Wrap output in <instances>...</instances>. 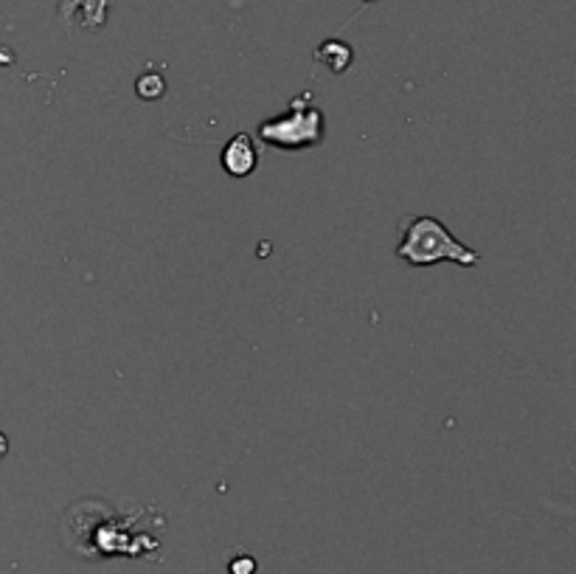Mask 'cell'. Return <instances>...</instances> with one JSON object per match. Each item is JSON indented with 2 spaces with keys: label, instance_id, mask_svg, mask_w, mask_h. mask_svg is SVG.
Segmentation results:
<instances>
[{
  "label": "cell",
  "instance_id": "cell-1",
  "mask_svg": "<svg viewBox=\"0 0 576 574\" xmlns=\"http://www.w3.org/2000/svg\"><path fill=\"white\" fill-rule=\"evenodd\" d=\"M397 256L413 268H431L436 263L475 268L481 263L478 251L466 248L461 240H456L439 217H405Z\"/></svg>",
  "mask_w": 576,
  "mask_h": 574
},
{
  "label": "cell",
  "instance_id": "cell-2",
  "mask_svg": "<svg viewBox=\"0 0 576 574\" xmlns=\"http://www.w3.org/2000/svg\"><path fill=\"white\" fill-rule=\"evenodd\" d=\"M256 136H259L261 144L284 150V153H298V150L321 144L323 136H327V125H323L321 107L312 104L309 93H302L290 102V111L284 116L259 122Z\"/></svg>",
  "mask_w": 576,
  "mask_h": 574
},
{
  "label": "cell",
  "instance_id": "cell-3",
  "mask_svg": "<svg viewBox=\"0 0 576 574\" xmlns=\"http://www.w3.org/2000/svg\"><path fill=\"white\" fill-rule=\"evenodd\" d=\"M62 23L74 28L76 23L88 31H99L107 23V12H111V0H60Z\"/></svg>",
  "mask_w": 576,
  "mask_h": 574
},
{
  "label": "cell",
  "instance_id": "cell-4",
  "mask_svg": "<svg viewBox=\"0 0 576 574\" xmlns=\"http://www.w3.org/2000/svg\"><path fill=\"white\" fill-rule=\"evenodd\" d=\"M259 166V146L247 132H236L226 146H222V169L231 178H247Z\"/></svg>",
  "mask_w": 576,
  "mask_h": 574
},
{
  "label": "cell",
  "instance_id": "cell-5",
  "mask_svg": "<svg viewBox=\"0 0 576 574\" xmlns=\"http://www.w3.org/2000/svg\"><path fill=\"white\" fill-rule=\"evenodd\" d=\"M316 60L323 65H330L332 74H344V71H349V65L355 63V51H351V46H346L344 40H327L318 46Z\"/></svg>",
  "mask_w": 576,
  "mask_h": 574
},
{
  "label": "cell",
  "instance_id": "cell-6",
  "mask_svg": "<svg viewBox=\"0 0 576 574\" xmlns=\"http://www.w3.org/2000/svg\"><path fill=\"white\" fill-rule=\"evenodd\" d=\"M136 93L144 99V102H158L166 93V79L161 77V74H155V71H146L144 77H138Z\"/></svg>",
  "mask_w": 576,
  "mask_h": 574
},
{
  "label": "cell",
  "instance_id": "cell-7",
  "mask_svg": "<svg viewBox=\"0 0 576 574\" xmlns=\"http://www.w3.org/2000/svg\"><path fill=\"white\" fill-rule=\"evenodd\" d=\"M256 569H259V563H256V558H251V554H236V558L228 563V572L231 574H256Z\"/></svg>",
  "mask_w": 576,
  "mask_h": 574
},
{
  "label": "cell",
  "instance_id": "cell-8",
  "mask_svg": "<svg viewBox=\"0 0 576 574\" xmlns=\"http://www.w3.org/2000/svg\"><path fill=\"white\" fill-rule=\"evenodd\" d=\"M7 454H9V436L0 431V459L7 457Z\"/></svg>",
  "mask_w": 576,
  "mask_h": 574
},
{
  "label": "cell",
  "instance_id": "cell-9",
  "mask_svg": "<svg viewBox=\"0 0 576 574\" xmlns=\"http://www.w3.org/2000/svg\"><path fill=\"white\" fill-rule=\"evenodd\" d=\"M363 3H374V0H363Z\"/></svg>",
  "mask_w": 576,
  "mask_h": 574
}]
</instances>
